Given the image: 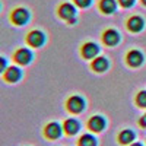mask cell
I'll return each mask as SVG.
<instances>
[{
	"instance_id": "cell-17",
	"label": "cell",
	"mask_w": 146,
	"mask_h": 146,
	"mask_svg": "<svg viewBox=\"0 0 146 146\" xmlns=\"http://www.w3.org/2000/svg\"><path fill=\"white\" fill-rule=\"evenodd\" d=\"M101 9L105 13H113L115 10V2L114 0H102L101 2Z\"/></svg>"
},
{
	"instance_id": "cell-7",
	"label": "cell",
	"mask_w": 146,
	"mask_h": 146,
	"mask_svg": "<svg viewBox=\"0 0 146 146\" xmlns=\"http://www.w3.org/2000/svg\"><path fill=\"white\" fill-rule=\"evenodd\" d=\"M75 7H73L70 3H64L58 7V15L62 16L63 19H67V21H72L73 16H75Z\"/></svg>"
},
{
	"instance_id": "cell-11",
	"label": "cell",
	"mask_w": 146,
	"mask_h": 146,
	"mask_svg": "<svg viewBox=\"0 0 146 146\" xmlns=\"http://www.w3.org/2000/svg\"><path fill=\"white\" fill-rule=\"evenodd\" d=\"M118 38L120 36H118L117 31H114V29H108L104 32V42L108 45H115L118 42Z\"/></svg>"
},
{
	"instance_id": "cell-14",
	"label": "cell",
	"mask_w": 146,
	"mask_h": 146,
	"mask_svg": "<svg viewBox=\"0 0 146 146\" xmlns=\"http://www.w3.org/2000/svg\"><path fill=\"white\" fill-rule=\"evenodd\" d=\"M118 140L121 143H124V145L131 143L133 140H135V133H133L131 130H123L120 133V136H118Z\"/></svg>"
},
{
	"instance_id": "cell-4",
	"label": "cell",
	"mask_w": 146,
	"mask_h": 146,
	"mask_svg": "<svg viewBox=\"0 0 146 146\" xmlns=\"http://www.w3.org/2000/svg\"><path fill=\"white\" fill-rule=\"evenodd\" d=\"M27 42H28V45H31V47L38 48V47H41V45L45 42V35H44L41 31H38V29H34V31L28 32V35H27Z\"/></svg>"
},
{
	"instance_id": "cell-19",
	"label": "cell",
	"mask_w": 146,
	"mask_h": 146,
	"mask_svg": "<svg viewBox=\"0 0 146 146\" xmlns=\"http://www.w3.org/2000/svg\"><path fill=\"white\" fill-rule=\"evenodd\" d=\"M7 67H9V66H7V60H6L3 56H0V75H3L5 70H6Z\"/></svg>"
},
{
	"instance_id": "cell-5",
	"label": "cell",
	"mask_w": 146,
	"mask_h": 146,
	"mask_svg": "<svg viewBox=\"0 0 146 146\" xmlns=\"http://www.w3.org/2000/svg\"><path fill=\"white\" fill-rule=\"evenodd\" d=\"M44 136L47 139H58L62 136V126L56 121L53 123H48L45 127H44Z\"/></svg>"
},
{
	"instance_id": "cell-1",
	"label": "cell",
	"mask_w": 146,
	"mask_h": 146,
	"mask_svg": "<svg viewBox=\"0 0 146 146\" xmlns=\"http://www.w3.org/2000/svg\"><path fill=\"white\" fill-rule=\"evenodd\" d=\"M10 22L16 27H22V25H27L28 21H29V10L25 7H16L10 12Z\"/></svg>"
},
{
	"instance_id": "cell-10",
	"label": "cell",
	"mask_w": 146,
	"mask_h": 146,
	"mask_svg": "<svg viewBox=\"0 0 146 146\" xmlns=\"http://www.w3.org/2000/svg\"><path fill=\"white\" fill-rule=\"evenodd\" d=\"M64 131L67 133V135H76V133L79 131V123H78V120H66L64 121V126H63Z\"/></svg>"
},
{
	"instance_id": "cell-15",
	"label": "cell",
	"mask_w": 146,
	"mask_h": 146,
	"mask_svg": "<svg viewBox=\"0 0 146 146\" xmlns=\"http://www.w3.org/2000/svg\"><path fill=\"white\" fill-rule=\"evenodd\" d=\"M108 63H107V60L104 57H98V58H95L94 60V63H92V67L96 70V72H104L107 69Z\"/></svg>"
},
{
	"instance_id": "cell-16",
	"label": "cell",
	"mask_w": 146,
	"mask_h": 146,
	"mask_svg": "<svg viewBox=\"0 0 146 146\" xmlns=\"http://www.w3.org/2000/svg\"><path fill=\"white\" fill-rule=\"evenodd\" d=\"M79 146H96V139L92 135H83L79 140Z\"/></svg>"
},
{
	"instance_id": "cell-8",
	"label": "cell",
	"mask_w": 146,
	"mask_h": 146,
	"mask_svg": "<svg viewBox=\"0 0 146 146\" xmlns=\"http://www.w3.org/2000/svg\"><path fill=\"white\" fill-rule=\"evenodd\" d=\"M105 127V120L101 115H95L89 120V129L92 131H101Z\"/></svg>"
},
{
	"instance_id": "cell-13",
	"label": "cell",
	"mask_w": 146,
	"mask_h": 146,
	"mask_svg": "<svg viewBox=\"0 0 146 146\" xmlns=\"http://www.w3.org/2000/svg\"><path fill=\"white\" fill-rule=\"evenodd\" d=\"M142 28H143V21H142L139 16H135V18H130V19H129V29H130V31L139 32Z\"/></svg>"
},
{
	"instance_id": "cell-6",
	"label": "cell",
	"mask_w": 146,
	"mask_h": 146,
	"mask_svg": "<svg viewBox=\"0 0 146 146\" xmlns=\"http://www.w3.org/2000/svg\"><path fill=\"white\" fill-rule=\"evenodd\" d=\"M85 107V101L80 96H72L67 101V110L70 113H80Z\"/></svg>"
},
{
	"instance_id": "cell-2",
	"label": "cell",
	"mask_w": 146,
	"mask_h": 146,
	"mask_svg": "<svg viewBox=\"0 0 146 146\" xmlns=\"http://www.w3.org/2000/svg\"><path fill=\"white\" fill-rule=\"evenodd\" d=\"M32 51L28 50V48H18V50L13 53V60L21 64V66H27L32 62Z\"/></svg>"
},
{
	"instance_id": "cell-22",
	"label": "cell",
	"mask_w": 146,
	"mask_h": 146,
	"mask_svg": "<svg viewBox=\"0 0 146 146\" xmlns=\"http://www.w3.org/2000/svg\"><path fill=\"white\" fill-rule=\"evenodd\" d=\"M140 126L142 127H146V114L142 117V120H140Z\"/></svg>"
},
{
	"instance_id": "cell-21",
	"label": "cell",
	"mask_w": 146,
	"mask_h": 146,
	"mask_svg": "<svg viewBox=\"0 0 146 146\" xmlns=\"http://www.w3.org/2000/svg\"><path fill=\"white\" fill-rule=\"evenodd\" d=\"M133 2H135V0H120L121 6H124V7H129V6H131V5H133Z\"/></svg>"
},
{
	"instance_id": "cell-18",
	"label": "cell",
	"mask_w": 146,
	"mask_h": 146,
	"mask_svg": "<svg viewBox=\"0 0 146 146\" xmlns=\"http://www.w3.org/2000/svg\"><path fill=\"white\" fill-rule=\"evenodd\" d=\"M137 104L140 107H146V91H142L137 95Z\"/></svg>"
},
{
	"instance_id": "cell-24",
	"label": "cell",
	"mask_w": 146,
	"mask_h": 146,
	"mask_svg": "<svg viewBox=\"0 0 146 146\" xmlns=\"http://www.w3.org/2000/svg\"><path fill=\"white\" fill-rule=\"evenodd\" d=\"M142 2H143V3H145V5H146V0H142Z\"/></svg>"
},
{
	"instance_id": "cell-20",
	"label": "cell",
	"mask_w": 146,
	"mask_h": 146,
	"mask_svg": "<svg viewBox=\"0 0 146 146\" xmlns=\"http://www.w3.org/2000/svg\"><path fill=\"white\" fill-rule=\"evenodd\" d=\"M75 2H76V5L80 6V7H86V6H89L91 0H75Z\"/></svg>"
},
{
	"instance_id": "cell-25",
	"label": "cell",
	"mask_w": 146,
	"mask_h": 146,
	"mask_svg": "<svg viewBox=\"0 0 146 146\" xmlns=\"http://www.w3.org/2000/svg\"><path fill=\"white\" fill-rule=\"evenodd\" d=\"M0 10H2V5H0Z\"/></svg>"
},
{
	"instance_id": "cell-23",
	"label": "cell",
	"mask_w": 146,
	"mask_h": 146,
	"mask_svg": "<svg viewBox=\"0 0 146 146\" xmlns=\"http://www.w3.org/2000/svg\"><path fill=\"white\" fill-rule=\"evenodd\" d=\"M130 146H143V145H142V143H131Z\"/></svg>"
},
{
	"instance_id": "cell-12",
	"label": "cell",
	"mask_w": 146,
	"mask_h": 146,
	"mask_svg": "<svg viewBox=\"0 0 146 146\" xmlns=\"http://www.w3.org/2000/svg\"><path fill=\"white\" fill-rule=\"evenodd\" d=\"M142 62H143L142 53H139V51H130L127 54V63L130 66H139V64H142Z\"/></svg>"
},
{
	"instance_id": "cell-3",
	"label": "cell",
	"mask_w": 146,
	"mask_h": 146,
	"mask_svg": "<svg viewBox=\"0 0 146 146\" xmlns=\"http://www.w3.org/2000/svg\"><path fill=\"white\" fill-rule=\"evenodd\" d=\"M3 79L7 83H16L22 79V70L18 66H9L3 73Z\"/></svg>"
},
{
	"instance_id": "cell-9",
	"label": "cell",
	"mask_w": 146,
	"mask_h": 146,
	"mask_svg": "<svg viewBox=\"0 0 146 146\" xmlns=\"http://www.w3.org/2000/svg\"><path fill=\"white\" fill-rule=\"evenodd\" d=\"M96 53H98V45L94 44V42L85 44L83 48H82V54L86 57V58H92V57H95Z\"/></svg>"
}]
</instances>
